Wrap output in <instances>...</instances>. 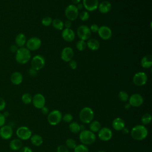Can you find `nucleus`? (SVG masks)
<instances>
[{
    "label": "nucleus",
    "instance_id": "nucleus-25",
    "mask_svg": "<svg viewBox=\"0 0 152 152\" xmlns=\"http://www.w3.org/2000/svg\"><path fill=\"white\" fill-rule=\"evenodd\" d=\"M27 39L26 37L24 34L23 33H19L18 34L15 39V42L16 45L19 47V48H22L23 47L25 44L26 43Z\"/></svg>",
    "mask_w": 152,
    "mask_h": 152
},
{
    "label": "nucleus",
    "instance_id": "nucleus-40",
    "mask_svg": "<svg viewBox=\"0 0 152 152\" xmlns=\"http://www.w3.org/2000/svg\"><path fill=\"white\" fill-rule=\"evenodd\" d=\"M68 62H69V64H68L69 66V68L71 69H75L77 68V62L75 61L72 59L71 61H70Z\"/></svg>",
    "mask_w": 152,
    "mask_h": 152
},
{
    "label": "nucleus",
    "instance_id": "nucleus-11",
    "mask_svg": "<svg viewBox=\"0 0 152 152\" xmlns=\"http://www.w3.org/2000/svg\"><path fill=\"white\" fill-rule=\"evenodd\" d=\"M26 48L30 50H36L39 49L42 45V41L40 39L37 37H30L26 42Z\"/></svg>",
    "mask_w": 152,
    "mask_h": 152
},
{
    "label": "nucleus",
    "instance_id": "nucleus-44",
    "mask_svg": "<svg viewBox=\"0 0 152 152\" xmlns=\"http://www.w3.org/2000/svg\"><path fill=\"white\" fill-rule=\"evenodd\" d=\"M6 122V118L4 116V115L0 113V128L5 125Z\"/></svg>",
    "mask_w": 152,
    "mask_h": 152
},
{
    "label": "nucleus",
    "instance_id": "nucleus-38",
    "mask_svg": "<svg viewBox=\"0 0 152 152\" xmlns=\"http://www.w3.org/2000/svg\"><path fill=\"white\" fill-rule=\"evenodd\" d=\"M78 17L82 21H87L89 19L90 14L87 11H83L78 14Z\"/></svg>",
    "mask_w": 152,
    "mask_h": 152
},
{
    "label": "nucleus",
    "instance_id": "nucleus-31",
    "mask_svg": "<svg viewBox=\"0 0 152 152\" xmlns=\"http://www.w3.org/2000/svg\"><path fill=\"white\" fill-rule=\"evenodd\" d=\"M32 96L28 93H26L23 94L21 96V100L23 103L26 104H28L31 103L32 102Z\"/></svg>",
    "mask_w": 152,
    "mask_h": 152
},
{
    "label": "nucleus",
    "instance_id": "nucleus-13",
    "mask_svg": "<svg viewBox=\"0 0 152 152\" xmlns=\"http://www.w3.org/2000/svg\"><path fill=\"white\" fill-rule=\"evenodd\" d=\"M33 106L37 109H42L45 104V98L44 96L40 93L35 94L32 97Z\"/></svg>",
    "mask_w": 152,
    "mask_h": 152
},
{
    "label": "nucleus",
    "instance_id": "nucleus-17",
    "mask_svg": "<svg viewBox=\"0 0 152 152\" xmlns=\"http://www.w3.org/2000/svg\"><path fill=\"white\" fill-rule=\"evenodd\" d=\"M74 50L71 47L64 48L61 53V58L65 62H69L74 57Z\"/></svg>",
    "mask_w": 152,
    "mask_h": 152
},
{
    "label": "nucleus",
    "instance_id": "nucleus-32",
    "mask_svg": "<svg viewBox=\"0 0 152 152\" xmlns=\"http://www.w3.org/2000/svg\"><path fill=\"white\" fill-rule=\"evenodd\" d=\"M141 121L143 125H148L151 121V116L150 113H145L142 117Z\"/></svg>",
    "mask_w": 152,
    "mask_h": 152
},
{
    "label": "nucleus",
    "instance_id": "nucleus-50",
    "mask_svg": "<svg viewBox=\"0 0 152 152\" xmlns=\"http://www.w3.org/2000/svg\"><path fill=\"white\" fill-rule=\"evenodd\" d=\"M77 5L76 6V7H77V8L78 9V10H82L83 8H84V6H83V3H78V4H77Z\"/></svg>",
    "mask_w": 152,
    "mask_h": 152
},
{
    "label": "nucleus",
    "instance_id": "nucleus-26",
    "mask_svg": "<svg viewBox=\"0 0 152 152\" xmlns=\"http://www.w3.org/2000/svg\"><path fill=\"white\" fill-rule=\"evenodd\" d=\"M10 148L14 151L19 150L23 146V143L21 140L19 138L12 139L10 142Z\"/></svg>",
    "mask_w": 152,
    "mask_h": 152
},
{
    "label": "nucleus",
    "instance_id": "nucleus-4",
    "mask_svg": "<svg viewBox=\"0 0 152 152\" xmlns=\"http://www.w3.org/2000/svg\"><path fill=\"white\" fill-rule=\"evenodd\" d=\"M94 116L93 110L89 107H85L83 108L79 113V118L80 121L84 124L90 123Z\"/></svg>",
    "mask_w": 152,
    "mask_h": 152
},
{
    "label": "nucleus",
    "instance_id": "nucleus-2",
    "mask_svg": "<svg viewBox=\"0 0 152 152\" xmlns=\"http://www.w3.org/2000/svg\"><path fill=\"white\" fill-rule=\"evenodd\" d=\"M31 58L30 51L26 48H18L15 54L16 61L21 64H24L29 61Z\"/></svg>",
    "mask_w": 152,
    "mask_h": 152
},
{
    "label": "nucleus",
    "instance_id": "nucleus-14",
    "mask_svg": "<svg viewBox=\"0 0 152 152\" xmlns=\"http://www.w3.org/2000/svg\"><path fill=\"white\" fill-rule=\"evenodd\" d=\"M129 103L131 106L133 107H139L141 106L144 102V99L142 96L138 93H135L132 94L128 99Z\"/></svg>",
    "mask_w": 152,
    "mask_h": 152
},
{
    "label": "nucleus",
    "instance_id": "nucleus-51",
    "mask_svg": "<svg viewBox=\"0 0 152 152\" xmlns=\"http://www.w3.org/2000/svg\"><path fill=\"white\" fill-rule=\"evenodd\" d=\"M121 131H122V133L124 134H127L128 133H129V130H128V129L126 128H125V127H124Z\"/></svg>",
    "mask_w": 152,
    "mask_h": 152
},
{
    "label": "nucleus",
    "instance_id": "nucleus-28",
    "mask_svg": "<svg viewBox=\"0 0 152 152\" xmlns=\"http://www.w3.org/2000/svg\"><path fill=\"white\" fill-rule=\"evenodd\" d=\"M52 26L53 28H55L56 30H62L64 28V22L59 19V18H55L52 20Z\"/></svg>",
    "mask_w": 152,
    "mask_h": 152
},
{
    "label": "nucleus",
    "instance_id": "nucleus-37",
    "mask_svg": "<svg viewBox=\"0 0 152 152\" xmlns=\"http://www.w3.org/2000/svg\"><path fill=\"white\" fill-rule=\"evenodd\" d=\"M52 18L50 17L49 16H46L45 17H43L42 20V24L45 26V27H48L52 23Z\"/></svg>",
    "mask_w": 152,
    "mask_h": 152
},
{
    "label": "nucleus",
    "instance_id": "nucleus-47",
    "mask_svg": "<svg viewBox=\"0 0 152 152\" xmlns=\"http://www.w3.org/2000/svg\"><path fill=\"white\" fill-rule=\"evenodd\" d=\"M37 71H36V69L31 68L29 69L28 70V74L32 76V77H35L37 75Z\"/></svg>",
    "mask_w": 152,
    "mask_h": 152
},
{
    "label": "nucleus",
    "instance_id": "nucleus-18",
    "mask_svg": "<svg viewBox=\"0 0 152 152\" xmlns=\"http://www.w3.org/2000/svg\"><path fill=\"white\" fill-rule=\"evenodd\" d=\"M98 0H83V4L84 8L87 11L92 12L96 10L99 6Z\"/></svg>",
    "mask_w": 152,
    "mask_h": 152
},
{
    "label": "nucleus",
    "instance_id": "nucleus-22",
    "mask_svg": "<svg viewBox=\"0 0 152 152\" xmlns=\"http://www.w3.org/2000/svg\"><path fill=\"white\" fill-rule=\"evenodd\" d=\"M87 46L91 50H97L100 48V42L98 40L94 38H90L86 42Z\"/></svg>",
    "mask_w": 152,
    "mask_h": 152
},
{
    "label": "nucleus",
    "instance_id": "nucleus-30",
    "mask_svg": "<svg viewBox=\"0 0 152 152\" xmlns=\"http://www.w3.org/2000/svg\"><path fill=\"white\" fill-rule=\"evenodd\" d=\"M69 129L72 133L77 134L80 131V125L77 122H73L69 124Z\"/></svg>",
    "mask_w": 152,
    "mask_h": 152
},
{
    "label": "nucleus",
    "instance_id": "nucleus-48",
    "mask_svg": "<svg viewBox=\"0 0 152 152\" xmlns=\"http://www.w3.org/2000/svg\"><path fill=\"white\" fill-rule=\"evenodd\" d=\"M40 109H41V112L43 114H44V115H46V114H48L49 113V109L47 107H46V106L43 107Z\"/></svg>",
    "mask_w": 152,
    "mask_h": 152
},
{
    "label": "nucleus",
    "instance_id": "nucleus-29",
    "mask_svg": "<svg viewBox=\"0 0 152 152\" xmlns=\"http://www.w3.org/2000/svg\"><path fill=\"white\" fill-rule=\"evenodd\" d=\"M101 128L100 123L97 121H94L90 123V131L92 132H97Z\"/></svg>",
    "mask_w": 152,
    "mask_h": 152
},
{
    "label": "nucleus",
    "instance_id": "nucleus-33",
    "mask_svg": "<svg viewBox=\"0 0 152 152\" xmlns=\"http://www.w3.org/2000/svg\"><path fill=\"white\" fill-rule=\"evenodd\" d=\"M74 152H88V148L84 144H79L77 145L74 148Z\"/></svg>",
    "mask_w": 152,
    "mask_h": 152
},
{
    "label": "nucleus",
    "instance_id": "nucleus-52",
    "mask_svg": "<svg viewBox=\"0 0 152 152\" xmlns=\"http://www.w3.org/2000/svg\"><path fill=\"white\" fill-rule=\"evenodd\" d=\"M71 1L73 2L74 5H75V4H78V3H80L81 0H71Z\"/></svg>",
    "mask_w": 152,
    "mask_h": 152
},
{
    "label": "nucleus",
    "instance_id": "nucleus-8",
    "mask_svg": "<svg viewBox=\"0 0 152 152\" xmlns=\"http://www.w3.org/2000/svg\"><path fill=\"white\" fill-rule=\"evenodd\" d=\"M77 34L81 40H87L90 38L91 32L89 27L86 25H81L77 28Z\"/></svg>",
    "mask_w": 152,
    "mask_h": 152
},
{
    "label": "nucleus",
    "instance_id": "nucleus-21",
    "mask_svg": "<svg viewBox=\"0 0 152 152\" xmlns=\"http://www.w3.org/2000/svg\"><path fill=\"white\" fill-rule=\"evenodd\" d=\"M23 77L21 72L15 71L11 75V83L14 85H19L23 81Z\"/></svg>",
    "mask_w": 152,
    "mask_h": 152
},
{
    "label": "nucleus",
    "instance_id": "nucleus-12",
    "mask_svg": "<svg viewBox=\"0 0 152 152\" xmlns=\"http://www.w3.org/2000/svg\"><path fill=\"white\" fill-rule=\"evenodd\" d=\"M13 135L12 128L9 125H4L0 128V137L3 140H9Z\"/></svg>",
    "mask_w": 152,
    "mask_h": 152
},
{
    "label": "nucleus",
    "instance_id": "nucleus-34",
    "mask_svg": "<svg viewBox=\"0 0 152 152\" xmlns=\"http://www.w3.org/2000/svg\"><path fill=\"white\" fill-rule=\"evenodd\" d=\"M87 46L86 42L85 40H78L76 43V48L79 51H83Z\"/></svg>",
    "mask_w": 152,
    "mask_h": 152
},
{
    "label": "nucleus",
    "instance_id": "nucleus-24",
    "mask_svg": "<svg viewBox=\"0 0 152 152\" xmlns=\"http://www.w3.org/2000/svg\"><path fill=\"white\" fill-rule=\"evenodd\" d=\"M112 126L116 131H121L125 127V122L122 118H116L112 122Z\"/></svg>",
    "mask_w": 152,
    "mask_h": 152
},
{
    "label": "nucleus",
    "instance_id": "nucleus-35",
    "mask_svg": "<svg viewBox=\"0 0 152 152\" xmlns=\"http://www.w3.org/2000/svg\"><path fill=\"white\" fill-rule=\"evenodd\" d=\"M118 97L122 102H126L129 99V96L125 91L121 90L118 93Z\"/></svg>",
    "mask_w": 152,
    "mask_h": 152
},
{
    "label": "nucleus",
    "instance_id": "nucleus-3",
    "mask_svg": "<svg viewBox=\"0 0 152 152\" xmlns=\"http://www.w3.org/2000/svg\"><path fill=\"white\" fill-rule=\"evenodd\" d=\"M80 141L84 145H90L94 143L96 140L95 134L90 130L82 131L79 135Z\"/></svg>",
    "mask_w": 152,
    "mask_h": 152
},
{
    "label": "nucleus",
    "instance_id": "nucleus-36",
    "mask_svg": "<svg viewBox=\"0 0 152 152\" xmlns=\"http://www.w3.org/2000/svg\"><path fill=\"white\" fill-rule=\"evenodd\" d=\"M66 147L71 148V149H74V148L76 147L77 144L76 141L72 138H68L66 140Z\"/></svg>",
    "mask_w": 152,
    "mask_h": 152
},
{
    "label": "nucleus",
    "instance_id": "nucleus-43",
    "mask_svg": "<svg viewBox=\"0 0 152 152\" xmlns=\"http://www.w3.org/2000/svg\"><path fill=\"white\" fill-rule=\"evenodd\" d=\"M5 107H6L5 100L3 98L0 97V112L4 110Z\"/></svg>",
    "mask_w": 152,
    "mask_h": 152
},
{
    "label": "nucleus",
    "instance_id": "nucleus-6",
    "mask_svg": "<svg viewBox=\"0 0 152 152\" xmlns=\"http://www.w3.org/2000/svg\"><path fill=\"white\" fill-rule=\"evenodd\" d=\"M62 118V113L58 110H54L48 114V122L51 125H56L61 121Z\"/></svg>",
    "mask_w": 152,
    "mask_h": 152
},
{
    "label": "nucleus",
    "instance_id": "nucleus-41",
    "mask_svg": "<svg viewBox=\"0 0 152 152\" xmlns=\"http://www.w3.org/2000/svg\"><path fill=\"white\" fill-rule=\"evenodd\" d=\"M57 152H69V151L66 146L60 145L57 147Z\"/></svg>",
    "mask_w": 152,
    "mask_h": 152
},
{
    "label": "nucleus",
    "instance_id": "nucleus-49",
    "mask_svg": "<svg viewBox=\"0 0 152 152\" xmlns=\"http://www.w3.org/2000/svg\"><path fill=\"white\" fill-rule=\"evenodd\" d=\"M18 49V46L17 45H12L11 47H10V50L11 51H12V52H16L17 51V50Z\"/></svg>",
    "mask_w": 152,
    "mask_h": 152
},
{
    "label": "nucleus",
    "instance_id": "nucleus-45",
    "mask_svg": "<svg viewBox=\"0 0 152 152\" xmlns=\"http://www.w3.org/2000/svg\"><path fill=\"white\" fill-rule=\"evenodd\" d=\"M19 152H33V151L30 147L25 146V147H22L19 150Z\"/></svg>",
    "mask_w": 152,
    "mask_h": 152
},
{
    "label": "nucleus",
    "instance_id": "nucleus-20",
    "mask_svg": "<svg viewBox=\"0 0 152 152\" xmlns=\"http://www.w3.org/2000/svg\"><path fill=\"white\" fill-rule=\"evenodd\" d=\"M97 9L102 14H107L112 9V4L108 1H103L99 4Z\"/></svg>",
    "mask_w": 152,
    "mask_h": 152
},
{
    "label": "nucleus",
    "instance_id": "nucleus-55",
    "mask_svg": "<svg viewBox=\"0 0 152 152\" xmlns=\"http://www.w3.org/2000/svg\"><path fill=\"white\" fill-rule=\"evenodd\" d=\"M97 152H105V151H99Z\"/></svg>",
    "mask_w": 152,
    "mask_h": 152
},
{
    "label": "nucleus",
    "instance_id": "nucleus-39",
    "mask_svg": "<svg viewBox=\"0 0 152 152\" xmlns=\"http://www.w3.org/2000/svg\"><path fill=\"white\" fill-rule=\"evenodd\" d=\"M72 118H73V117H72V115L71 114H70V113H66V114H65L64 115V116L62 117V119H63V121L65 122H66V123H70L72 121Z\"/></svg>",
    "mask_w": 152,
    "mask_h": 152
},
{
    "label": "nucleus",
    "instance_id": "nucleus-42",
    "mask_svg": "<svg viewBox=\"0 0 152 152\" xmlns=\"http://www.w3.org/2000/svg\"><path fill=\"white\" fill-rule=\"evenodd\" d=\"M99 28V26L96 24H91L90 27L91 32H93V33H97Z\"/></svg>",
    "mask_w": 152,
    "mask_h": 152
},
{
    "label": "nucleus",
    "instance_id": "nucleus-27",
    "mask_svg": "<svg viewBox=\"0 0 152 152\" xmlns=\"http://www.w3.org/2000/svg\"><path fill=\"white\" fill-rule=\"evenodd\" d=\"M30 141L33 145L35 146H40L43 143L42 137L38 134H34L30 137Z\"/></svg>",
    "mask_w": 152,
    "mask_h": 152
},
{
    "label": "nucleus",
    "instance_id": "nucleus-5",
    "mask_svg": "<svg viewBox=\"0 0 152 152\" xmlns=\"http://www.w3.org/2000/svg\"><path fill=\"white\" fill-rule=\"evenodd\" d=\"M79 12L76 7V5L74 4L69 5L65 10V15L66 18L71 21L75 20L78 17Z\"/></svg>",
    "mask_w": 152,
    "mask_h": 152
},
{
    "label": "nucleus",
    "instance_id": "nucleus-9",
    "mask_svg": "<svg viewBox=\"0 0 152 152\" xmlns=\"http://www.w3.org/2000/svg\"><path fill=\"white\" fill-rule=\"evenodd\" d=\"M16 135L21 140H27L31 136V131L27 126H20L16 130Z\"/></svg>",
    "mask_w": 152,
    "mask_h": 152
},
{
    "label": "nucleus",
    "instance_id": "nucleus-23",
    "mask_svg": "<svg viewBox=\"0 0 152 152\" xmlns=\"http://www.w3.org/2000/svg\"><path fill=\"white\" fill-rule=\"evenodd\" d=\"M141 65L144 68H149L152 66V56L151 55H146L141 60Z\"/></svg>",
    "mask_w": 152,
    "mask_h": 152
},
{
    "label": "nucleus",
    "instance_id": "nucleus-16",
    "mask_svg": "<svg viewBox=\"0 0 152 152\" xmlns=\"http://www.w3.org/2000/svg\"><path fill=\"white\" fill-rule=\"evenodd\" d=\"M98 132V137L102 141H107L110 140L112 137V131L107 127L100 128Z\"/></svg>",
    "mask_w": 152,
    "mask_h": 152
},
{
    "label": "nucleus",
    "instance_id": "nucleus-19",
    "mask_svg": "<svg viewBox=\"0 0 152 152\" xmlns=\"http://www.w3.org/2000/svg\"><path fill=\"white\" fill-rule=\"evenodd\" d=\"M61 35L63 39L67 42H71L75 39V33L71 28H64Z\"/></svg>",
    "mask_w": 152,
    "mask_h": 152
},
{
    "label": "nucleus",
    "instance_id": "nucleus-10",
    "mask_svg": "<svg viewBox=\"0 0 152 152\" xmlns=\"http://www.w3.org/2000/svg\"><path fill=\"white\" fill-rule=\"evenodd\" d=\"M132 81L133 83L137 86H144L147 81V75L144 72H138L133 76Z\"/></svg>",
    "mask_w": 152,
    "mask_h": 152
},
{
    "label": "nucleus",
    "instance_id": "nucleus-1",
    "mask_svg": "<svg viewBox=\"0 0 152 152\" xmlns=\"http://www.w3.org/2000/svg\"><path fill=\"white\" fill-rule=\"evenodd\" d=\"M148 135V130L142 125H138L134 126L131 131L132 138L135 140L141 141L145 139Z\"/></svg>",
    "mask_w": 152,
    "mask_h": 152
},
{
    "label": "nucleus",
    "instance_id": "nucleus-54",
    "mask_svg": "<svg viewBox=\"0 0 152 152\" xmlns=\"http://www.w3.org/2000/svg\"><path fill=\"white\" fill-rule=\"evenodd\" d=\"M2 114L4 115V116L5 118L8 116V112H5L4 113H2Z\"/></svg>",
    "mask_w": 152,
    "mask_h": 152
},
{
    "label": "nucleus",
    "instance_id": "nucleus-53",
    "mask_svg": "<svg viewBox=\"0 0 152 152\" xmlns=\"http://www.w3.org/2000/svg\"><path fill=\"white\" fill-rule=\"evenodd\" d=\"M124 107L126 109H129L130 107H131V105L129 104V103H126L124 106Z\"/></svg>",
    "mask_w": 152,
    "mask_h": 152
},
{
    "label": "nucleus",
    "instance_id": "nucleus-46",
    "mask_svg": "<svg viewBox=\"0 0 152 152\" xmlns=\"http://www.w3.org/2000/svg\"><path fill=\"white\" fill-rule=\"evenodd\" d=\"M71 26H72V23L70 20H67L65 21V22L64 23V27H65V28H70Z\"/></svg>",
    "mask_w": 152,
    "mask_h": 152
},
{
    "label": "nucleus",
    "instance_id": "nucleus-7",
    "mask_svg": "<svg viewBox=\"0 0 152 152\" xmlns=\"http://www.w3.org/2000/svg\"><path fill=\"white\" fill-rule=\"evenodd\" d=\"M45 62V59L43 56L37 55L33 56V58L31 59V66L32 68L36 69V71H39L44 67Z\"/></svg>",
    "mask_w": 152,
    "mask_h": 152
},
{
    "label": "nucleus",
    "instance_id": "nucleus-15",
    "mask_svg": "<svg viewBox=\"0 0 152 152\" xmlns=\"http://www.w3.org/2000/svg\"><path fill=\"white\" fill-rule=\"evenodd\" d=\"M97 33L99 37L103 40H108L110 39L112 36L111 29L106 26H102L99 27Z\"/></svg>",
    "mask_w": 152,
    "mask_h": 152
}]
</instances>
